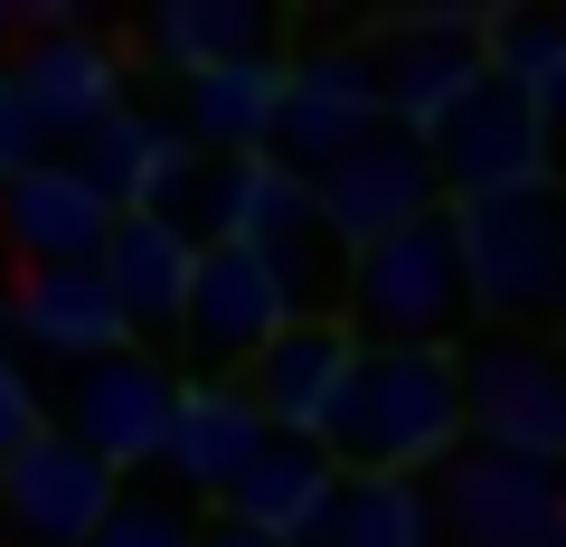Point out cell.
Wrapping results in <instances>:
<instances>
[{
  "label": "cell",
  "instance_id": "obj_1",
  "mask_svg": "<svg viewBox=\"0 0 566 547\" xmlns=\"http://www.w3.org/2000/svg\"><path fill=\"white\" fill-rule=\"evenodd\" d=\"M463 444V387H453V349H368L349 359L340 406L322 425L331 472H378V482H416Z\"/></svg>",
  "mask_w": 566,
  "mask_h": 547
},
{
  "label": "cell",
  "instance_id": "obj_2",
  "mask_svg": "<svg viewBox=\"0 0 566 547\" xmlns=\"http://www.w3.org/2000/svg\"><path fill=\"white\" fill-rule=\"evenodd\" d=\"M472 322V293H463V255H453V218L397 227V236L359 245L340 274V330L368 349H453Z\"/></svg>",
  "mask_w": 566,
  "mask_h": 547
},
{
  "label": "cell",
  "instance_id": "obj_3",
  "mask_svg": "<svg viewBox=\"0 0 566 547\" xmlns=\"http://www.w3.org/2000/svg\"><path fill=\"white\" fill-rule=\"evenodd\" d=\"M453 387H463V434H482V453L528 472H557L566 453V378L538 340L491 330V340L453 349Z\"/></svg>",
  "mask_w": 566,
  "mask_h": 547
},
{
  "label": "cell",
  "instance_id": "obj_4",
  "mask_svg": "<svg viewBox=\"0 0 566 547\" xmlns=\"http://www.w3.org/2000/svg\"><path fill=\"white\" fill-rule=\"evenodd\" d=\"M453 218V255H463V293L491 322H547L566 284V245H557V208L547 189H520V199H472L444 208Z\"/></svg>",
  "mask_w": 566,
  "mask_h": 547
},
{
  "label": "cell",
  "instance_id": "obj_5",
  "mask_svg": "<svg viewBox=\"0 0 566 547\" xmlns=\"http://www.w3.org/2000/svg\"><path fill=\"white\" fill-rule=\"evenodd\" d=\"M424 161H434V199H453V208L547 189V114H528L510 85L482 76L434 133H424Z\"/></svg>",
  "mask_w": 566,
  "mask_h": 547
},
{
  "label": "cell",
  "instance_id": "obj_6",
  "mask_svg": "<svg viewBox=\"0 0 566 547\" xmlns=\"http://www.w3.org/2000/svg\"><path fill=\"white\" fill-rule=\"evenodd\" d=\"M378 85H368V48H303L283 57V95H274V133H264V161L293 170V180H322L349 143L378 133Z\"/></svg>",
  "mask_w": 566,
  "mask_h": 547
},
{
  "label": "cell",
  "instance_id": "obj_7",
  "mask_svg": "<svg viewBox=\"0 0 566 547\" xmlns=\"http://www.w3.org/2000/svg\"><path fill=\"white\" fill-rule=\"evenodd\" d=\"M170 397H180V378L151 349H104V359H76L57 434L123 482V472H151V453L170 434Z\"/></svg>",
  "mask_w": 566,
  "mask_h": 547
},
{
  "label": "cell",
  "instance_id": "obj_8",
  "mask_svg": "<svg viewBox=\"0 0 566 547\" xmlns=\"http://www.w3.org/2000/svg\"><path fill=\"white\" fill-rule=\"evenodd\" d=\"M312 189V218H322V236L340 245V255H359V245H378V236H397V227H416V218H434V161H424V143L416 133H397V123H378L368 143H349L340 161L322 170V180H303Z\"/></svg>",
  "mask_w": 566,
  "mask_h": 547
},
{
  "label": "cell",
  "instance_id": "obj_9",
  "mask_svg": "<svg viewBox=\"0 0 566 547\" xmlns=\"http://www.w3.org/2000/svg\"><path fill=\"white\" fill-rule=\"evenodd\" d=\"M368 85H378V114L424 143V133L482 85V10H424V20H397L378 48H368Z\"/></svg>",
  "mask_w": 566,
  "mask_h": 547
},
{
  "label": "cell",
  "instance_id": "obj_10",
  "mask_svg": "<svg viewBox=\"0 0 566 547\" xmlns=\"http://www.w3.org/2000/svg\"><path fill=\"white\" fill-rule=\"evenodd\" d=\"M0 76H10V95L29 104L39 143H85V133L123 104V48H104L95 29L39 20L10 57H0Z\"/></svg>",
  "mask_w": 566,
  "mask_h": 547
},
{
  "label": "cell",
  "instance_id": "obj_11",
  "mask_svg": "<svg viewBox=\"0 0 566 547\" xmlns=\"http://www.w3.org/2000/svg\"><path fill=\"white\" fill-rule=\"evenodd\" d=\"M114 509V472L85 463L57 425H39L0 463V547H85Z\"/></svg>",
  "mask_w": 566,
  "mask_h": 547
},
{
  "label": "cell",
  "instance_id": "obj_12",
  "mask_svg": "<svg viewBox=\"0 0 566 547\" xmlns=\"http://www.w3.org/2000/svg\"><path fill=\"white\" fill-rule=\"evenodd\" d=\"M283 322H293V312H283L274 274H264L255 255H237V245H199L189 293H180V330H170V340H180L208 378H245V359H255Z\"/></svg>",
  "mask_w": 566,
  "mask_h": 547
},
{
  "label": "cell",
  "instance_id": "obj_13",
  "mask_svg": "<svg viewBox=\"0 0 566 547\" xmlns=\"http://www.w3.org/2000/svg\"><path fill=\"white\" fill-rule=\"evenodd\" d=\"M434 528H453L463 547H566L557 472L501 463V453H444V501Z\"/></svg>",
  "mask_w": 566,
  "mask_h": 547
},
{
  "label": "cell",
  "instance_id": "obj_14",
  "mask_svg": "<svg viewBox=\"0 0 566 547\" xmlns=\"http://www.w3.org/2000/svg\"><path fill=\"white\" fill-rule=\"evenodd\" d=\"M76 170L85 189H95L114 218H161L170 199L189 189V170H199V151H189V133L170 114H142V104H114V114L95 123L76 143Z\"/></svg>",
  "mask_w": 566,
  "mask_h": 547
},
{
  "label": "cell",
  "instance_id": "obj_15",
  "mask_svg": "<svg viewBox=\"0 0 566 547\" xmlns=\"http://www.w3.org/2000/svg\"><path fill=\"white\" fill-rule=\"evenodd\" d=\"M349 359H359V340H349L340 322H283L274 340L245 359L237 387H245V406L264 415V434H303V444H322Z\"/></svg>",
  "mask_w": 566,
  "mask_h": 547
},
{
  "label": "cell",
  "instance_id": "obj_16",
  "mask_svg": "<svg viewBox=\"0 0 566 547\" xmlns=\"http://www.w3.org/2000/svg\"><path fill=\"white\" fill-rule=\"evenodd\" d=\"M255 444H264V415L245 406V387L237 378H199V387L170 397V434H161V453H151V472H161L180 501H227V482L255 463Z\"/></svg>",
  "mask_w": 566,
  "mask_h": 547
},
{
  "label": "cell",
  "instance_id": "obj_17",
  "mask_svg": "<svg viewBox=\"0 0 566 547\" xmlns=\"http://www.w3.org/2000/svg\"><path fill=\"white\" fill-rule=\"evenodd\" d=\"M189 264H199V245H189L170 218H114L104 227L95 284H104V303H114L123 340H170V330H180Z\"/></svg>",
  "mask_w": 566,
  "mask_h": 547
},
{
  "label": "cell",
  "instance_id": "obj_18",
  "mask_svg": "<svg viewBox=\"0 0 566 547\" xmlns=\"http://www.w3.org/2000/svg\"><path fill=\"white\" fill-rule=\"evenodd\" d=\"M114 208L85 189L76 161H29L20 180H0V245L20 264H95Z\"/></svg>",
  "mask_w": 566,
  "mask_h": 547
},
{
  "label": "cell",
  "instance_id": "obj_19",
  "mask_svg": "<svg viewBox=\"0 0 566 547\" xmlns=\"http://www.w3.org/2000/svg\"><path fill=\"white\" fill-rule=\"evenodd\" d=\"M0 330H20L29 349H48V359H104V349H133L114 322V303H104L95 264H29L20 293H0Z\"/></svg>",
  "mask_w": 566,
  "mask_h": 547
},
{
  "label": "cell",
  "instance_id": "obj_20",
  "mask_svg": "<svg viewBox=\"0 0 566 547\" xmlns=\"http://www.w3.org/2000/svg\"><path fill=\"white\" fill-rule=\"evenodd\" d=\"M274 95H283V57H237L208 66L180 85V133L199 143V161H264V133H274Z\"/></svg>",
  "mask_w": 566,
  "mask_h": 547
},
{
  "label": "cell",
  "instance_id": "obj_21",
  "mask_svg": "<svg viewBox=\"0 0 566 547\" xmlns=\"http://www.w3.org/2000/svg\"><path fill=\"white\" fill-rule=\"evenodd\" d=\"M293 547H434V491L378 482V472H331L322 509Z\"/></svg>",
  "mask_w": 566,
  "mask_h": 547
},
{
  "label": "cell",
  "instance_id": "obj_22",
  "mask_svg": "<svg viewBox=\"0 0 566 547\" xmlns=\"http://www.w3.org/2000/svg\"><path fill=\"white\" fill-rule=\"evenodd\" d=\"M322 491H331V453L322 444H303V434H264L255 463L227 482V519L293 547L312 528V509H322Z\"/></svg>",
  "mask_w": 566,
  "mask_h": 547
},
{
  "label": "cell",
  "instance_id": "obj_23",
  "mask_svg": "<svg viewBox=\"0 0 566 547\" xmlns=\"http://www.w3.org/2000/svg\"><path fill=\"white\" fill-rule=\"evenodd\" d=\"M151 57L189 85V76H208V66L274 57V20L245 10V0H170V10H151Z\"/></svg>",
  "mask_w": 566,
  "mask_h": 547
},
{
  "label": "cell",
  "instance_id": "obj_24",
  "mask_svg": "<svg viewBox=\"0 0 566 547\" xmlns=\"http://www.w3.org/2000/svg\"><path fill=\"white\" fill-rule=\"evenodd\" d=\"M482 76L510 85L528 114H557V104H566V29L538 20V10H501V20H482Z\"/></svg>",
  "mask_w": 566,
  "mask_h": 547
},
{
  "label": "cell",
  "instance_id": "obj_25",
  "mask_svg": "<svg viewBox=\"0 0 566 547\" xmlns=\"http://www.w3.org/2000/svg\"><path fill=\"white\" fill-rule=\"evenodd\" d=\"M189 538H199V501H180L161 472H123L114 509L95 519L85 547H189Z\"/></svg>",
  "mask_w": 566,
  "mask_h": 547
},
{
  "label": "cell",
  "instance_id": "obj_26",
  "mask_svg": "<svg viewBox=\"0 0 566 547\" xmlns=\"http://www.w3.org/2000/svg\"><path fill=\"white\" fill-rule=\"evenodd\" d=\"M39 425H48V415H39V387H29V378H20V359L0 349V463H10V453H20Z\"/></svg>",
  "mask_w": 566,
  "mask_h": 547
},
{
  "label": "cell",
  "instance_id": "obj_27",
  "mask_svg": "<svg viewBox=\"0 0 566 547\" xmlns=\"http://www.w3.org/2000/svg\"><path fill=\"white\" fill-rule=\"evenodd\" d=\"M29 161H39V123H29V104L10 95V76H0V180H20Z\"/></svg>",
  "mask_w": 566,
  "mask_h": 547
},
{
  "label": "cell",
  "instance_id": "obj_28",
  "mask_svg": "<svg viewBox=\"0 0 566 547\" xmlns=\"http://www.w3.org/2000/svg\"><path fill=\"white\" fill-rule=\"evenodd\" d=\"M189 547H283V538H255V528H237V519H199Z\"/></svg>",
  "mask_w": 566,
  "mask_h": 547
}]
</instances>
